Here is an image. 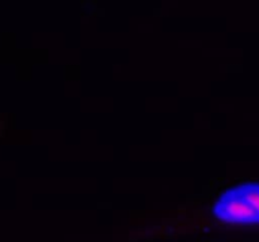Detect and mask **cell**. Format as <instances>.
<instances>
[{"mask_svg": "<svg viewBox=\"0 0 259 242\" xmlns=\"http://www.w3.org/2000/svg\"><path fill=\"white\" fill-rule=\"evenodd\" d=\"M212 214L219 221L237 226L259 224V216L254 207L242 194L238 187L225 191L212 204Z\"/></svg>", "mask_w": 259, "mask_h": 242, "instance_id": "obj_1", "label": "cell"}, {"mask_svg": "<svg viewBox=\"0 0 259 242\" xmlns=\"http://www.w3.org/2000/svg\"><path fill=\"white\" fill-rule=\"evenodd\" d=\"M243 196L250 202L259 216V183H244L238 186Z\"/></svg>", "mask_w": 259, "mask_h": 242, "instance_id": "obj_2", "label": "cell"}]
</instances>
